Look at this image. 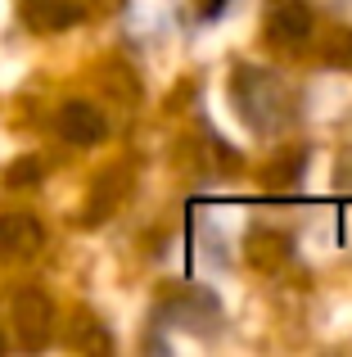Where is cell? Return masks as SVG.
Returning <instances> with one entry per match:
<instances>
[{"mask_svg": "<svg viewBox=\"0 0 352 357\" xmlns=\"http://www.w3.org/2000/svg\"><path fill=\"white\" fill-rule=\"evenodd\" d=\"M230 100H235L239 118L257 131V136H275L294 122V91L275 77L271 68H257V63H244L230 77Z\"/></svg>", "mask_w": 352, "mask_h": 357, "instance_id": "cell-1", "label": "cell"}, {"mask_svg": "<svg viewBox=\"0 0 352 357\" xmlns=\"http://www.w3.org/2000/svg\"><path fill=\"white\" fill-rule=\"evenodd\" d=\"M0 349H5V335H0Z\"/></svg>", "mask_w": 352, "mask_h": 357, "instance_id": "cell-10", "label": "cell"}, {"mask_svg": "<svg viewBox=\"0 0 352 357\" xmlns=\"http://www.w3.org/2000/svg\"><path fill=\"white\" fill-rule=\"evenodd\" d=\"M230 5H235V0H190V18L194 23H217Z\"/></svg>", "mask_w": 352, "mask_h": 357, "instance_id": "cell-8", "label": "cell"}, {"mask_svg": "<svg viewBox=\"0 0 352 357\" xmlns=\"http://www.w3.org/2000/svg\"><path fill=\"white\" fill-rule=\"evenodd\" d=\"M262 27H266V41L285 45V50H298V45L312 36L307 0H266L262 5Z\"/></svg>", "mask_w": 352, "mask_h": 357, "instance_id": "cell-2", "label": "cell"}, {"mask_svg": "<svg viewBox=\"0 0 352 357\" xmlns=\"http://www.w3.org/2000/svg\"><path fill=\"white\" fill-rule=\"evenodd\" d=\"M14 326H18V340L27 344V349H36V344H45L50 340V331H54V307H50V298L41 294V289H18L14 294Z\"/></svg>", "mask_w": 352, "mask_h": 357, "instance_id": "cell-3", "label": "cell"}, {"mask_svg": "<svg viewBox=\"0 0 352 357\" xmlns=\"http://www.w3.org/2000/svg\"><path fill=\"white\" fill-rule=\"evenodd\" d=\"M27 23L41 27V32H59V27H72L81 18V9L72 5V0H27L23 5Z\"/></svg>", "mask_w": 352, "mask_h": 357, "instance_id": "cell-7", "label": "cell"}, {"mask_svg": "<svg viewBox=\"0 0 352 357\" xmlns=\"http://www.w3.org/2000/svg\"><path fill=\"white\" fill-rule=\"evenodd\" d=\"M45 244V231L32 213H5L0 218V258H32Z\"/></svg>", "mask_w": 352, "mask_h": 357, "instance_id": "cell-5", "label": "cell"}, {"mask_svg": "<svg viewBox=\"0 0 352 357\" xmlns=\"http://www.w3.org/2000/svg\"><path fill=\"white\" fill-rule=\"evenodd\" d=\"M54 127H59V136L68 140V145H99L109 122L90 100H68V105L59 109V122H54Z\"/></svg>", "mask_w": 352, "mask_h": 357, "instance_id": "cell-4", "label": "cell"}, {"mask_svg": "<svg viewBox=\"0 0 352 357\" xmlns=\"http://www.w3.org/2000/svg\"><path fill=\"white\" fill-rule=\"evenodd\" d=\"M32 181H41V163L36 158H18L9 167V185H32Z\"/></svg>", "mask_w": 352, "mask_h": 357, "instance_id": "cell-9", "label": "cell"}, {"mask_svg": "<svg viewBox=\"0 0 352 357\" xmlns=\"http://www.w3.org/2000/svg\"><path fill=\"white\" fill-rule=\"evenodd\" d=\"M168 317H176V326H185V331H217L221 307L208 289H190V294H181V298L168 303Z\"/></svg>", "mask_w": 352, "mask_h": 357, "instance_id": "cell-6", "label": "cell"}]
</instances>
